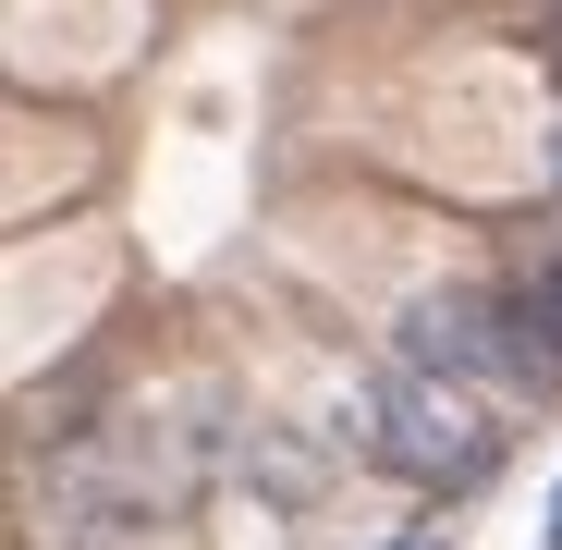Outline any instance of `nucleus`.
Masks as SVG:
<instances>
[{
    "label": "nucleus",
    "instance_id": "1",
    "mask_svg": "<svg viewBox=\"0 0 562 550\" xmlns=\"http://www.w3.org/2000/svg\"><path fill=\"white\" fill-rule=\"evenodd\" d=\"M367 452H380L392 478H416V490H477L490 452H502V404H477L464 380L404 367V380L367 404Z\"/></svg>",
    "mask_w": 562,
    "mask_h": 550
},
{
    "label": "nucleus",
    "instance_id": "2",
    "mask_svg": "<svg viewBox=\"0 0 562 550\" xmlns=\"http://www.w3.org/2000/svg\"><path fill=\"white\" fill-rule=\"evenodd\" d=\"M404 355L428 380H464L477 404H514L538 367H526V330H514V294H416L404 306Z\"/></svg>",
    "mask_w": 562,
    "mask_h": 550
},
{
    "label": "nucleus",
    "instance_id": "3",
    "mask_svg": "<svg viewBox=\"0 0 562 550\" xmlns=\"http://www.w3.org/2000/svg\"><path fill=\"white\" fill-rule=\"evenodd\" d=\"M538 550H562V490H550V526H538Z\"/></svg>",
    "mask_w": 562,
    "mask_h": 550
}]
</instances>
